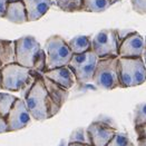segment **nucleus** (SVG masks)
I'll list each match as a JSON object with an SVG mask.
<instances>
[{"mask_svg": "<svg viewBox=\"0 0 146 146\" xmlns=\"http://www.w3.org/2000/svg\"><path fill=\"white\" fill-rule=\"evenodd\" d=\"M27 108L37 122H44L57 115L59 108L51 102L44 82V75L39 74L36 82L24 96Z\"/></svg>", "mask_w": 146, "mask_h": 146, "instance_id": "f257e3e1", "label": "nucleus"}, {"mask_svg": "<svg viewBox=\"0 0 146 146\" xmlns=\"http://www.w3.org/2000/svg\"><path fill=\"white\" fill-rule=\"evenodd\" d=\"M93 83L96 87L104 90H111L121 87L119 57L114 56L99 58Z\"/></svg>", "mask_w": 146, "mask_h": 146, "instance_id": "f03ea898", "label": "nucleus"}, {"mask_svg": "<svg viewBox=\"0 0 146 146\" xmlns=\"http://www.w3.org/2000/svg\"><path fill=\"white\" fill-rule=\"evenodd\" d=\"M121 87H136L146 82V66L143 57H119Z\"/></svg>", "mask_w": 146, "mask_h": 146, "instance_id": "7ed1b4c3", "label": "nucleus"}, {"mask_svg": "<svg viewBox=\"0 0 146 146\" xmlns=\"http://www.w3.org/2000/svg\"><path fill=\"white\" fill-rule=\"evenodd\" d=\"M47 56V70L68 65L73 58V51L68 42L59 35H52L45 42Z\"/></svg>", "mask_w": 146, "mask_h": 146, "instance_id": "20e7f679", "label": "nucleus"}, {"mask_svg": "<svg viewBox=\"0 0 146 146\" xmlns=\"http://www.w3.org/2000/svg\"><path fill=\"white\" fill-rule=\"evenodd\" d=\"M98 59L99 57L93 50L86 51L83 54H74L68 66L72 68L73 73L75 74L77 84L84 85L88 83H93Z\"/></svg>", "mask_w": 146, "mask_h": 146, "instance_id": "39448f33", "label": "nucleus"}, {"mask_svg": "<svg viewBox=\"0 0 146 146\" xmlns=\"http://www.w3.org/2000/svg\"><path fill=\"white\" fill-rule=\"evenodd\" d=\"M1 89L7 92H21L33 76V69L18 62H12L1 69Z\"/></svg>", "mask_w": 146, "mask_h": 146, "instance_id": "423d86ee", "label": "nucleus"}, {"mask_svg": "<svg viewBox=\"0 0 146 146\" xmlns=\"http://www.w3.org/2000/svg\"><path fill=\"white\" fill-rule=\"evenodd\" d=\"M119 46L116 29H102L92 38V50L99 58L118 56Z\"/></svg>", "mask_w": 146, "mask_h": 146, "instance_id": "0eeeda50", "label": "nucleus"}, {"mask_svg": "<svg viewBox=\"0 0 146 146\" xmlns=\"http://www.w3.org/2000/svg\"><path fill=\"white\" fill-rule=\"evenodd\" d=\"M117 132L114 121L106 116H100L87 127V133L93 146H107Z\"/></svg>", "mask_w": 146, "mask_h": 146, "instance_id": "6e6552de", "label": "nucleus"}, {"mask_svg": "<svg viewBox=\"0 0 146 146\" xmlns=\"http://www.w3.org/2000/svg\"><path fill=\"white\" fill-rule=\"evenodd\" d=\"M16 42V62L28 68H34L35 61L42 47L34 36H23L15 40Z\"/></svg>", "mask_w": 146, "mask_h": 146, "instance_id": "1a4fd4ad", "label": "nucleus"}, {"mask_svg": "<svg viewBox=\"0 0 146 146\" xmlns=\"http://www.w3.org/2000/svg\"><path fill=\"white\" fill-rule=\"evenodd\" d=\"M31 115L27 108L25 99L17 98L10 113L7 116L8 132H17L26 128L31 119Z\"/></svg>", "mask_w": 146, "mask_h": 146, "instance_id": "9d476101", "label": "nucleus"}, {"mask_svg": "<svg viewBox=\"0 0 146 146\" xmlns=\"http://www.w3.org/2000/svg\"><path fill=\"white\" fill-rule=\"evenodd\" d=\"M144 50H145L144 37L139 35L137 31H135L121 42L118 56L126 58L143 57Z\"/></svg>", "mask_w": 146, "mask_h": 146, "instance_id": "9b49d317", "label": "nucleus"}, {"mask_svg": "<svg viewBox=\"0 0 146 146\" xmlns=\"http://www.w3.org/2000/svg\"><path fill=\"white\" fill-rule=\"evenodd\" d=\"M42 75L49 78L50 80H52L54 83L60 85L61 87H64L68 90L70 88H73L75 83H77L75 74L73 73L72 68L68 65L57 67V68H52V69H48Z\"/></svg>", "mask_w": 146, "mask_h": 146, "instance_id": "f8f14e48", "label": "nucleus"}, {"mask_svg": "<svg viewBox=\"0 0 146 146\" xmlns=\"http://www.w3.org/2000/svg\"><path fill=\"white\" fill-rule=\"evenodd\" d=\"M26 6L28 23L37 21L42 18L51 6L55 5V0H23Z\"/></svg>", "mask_w": 146, "mask_h": 146, "instance_id": "ddd939ff", "label": "nucleus"}, {"mask_svg": "<svg viewBox=\"0 0 146 146\" xmlns=\"http://www.w3.org/2000/svg\"><path fill=\"white\" fill-rule=\"evenodd\" d=\"M44 82L47 88V92L49 94V97L51 98V102L61 110V107L64 106V104L67 102L68 96H69V90L61 87L60 85L54 83L52 80H50L46 76H44Z\"/></svg>", "mask_w": 146, "mask_h": 146, "instance_id": "4468645a", "label": "nucleus"}, {"mask_svg": "<svg viewBox=\"0 0 146 146\" xmlns=\"http://www.w3.org/2000/svg\"><path fill=\"white\" fill-rule=\"evenodd\" d=\"M3 19L17 25L28 23V16H27V10H26L24 1L19 0L15 2H9Z\"/></svg>", "mask_w": 146, "mask_h": 146, "instance_id": "2eb2a0df", "label": "nucleus"}, {"mask_svg": "<svg viewBox=\"0 0 146 146\" xmlns=\"http://www.w3.org/2000/svg\"><path fill=\"white\" fill-rule=\"evenodd\" d=\"M16 62V42L15 40L0 39V65L5 66Z\"/></svg>", "mask_w": 146, "mask_h": 146, "instance_id": "dca6fc26", "label": "nucleus"}, {"mask_svg": "<svg viewBox=\"0 0 146 146\" xmlns=\"http://www.w3.org/2000/svg\"><path fill=\"white\" fill-rule=\"evenodd\" d=\"M73 54H83L92 50V38L86 35H78L68 41Z\"/></svg>", "mask_w": 146, "mask_h": 146, "instance_id": "f3484780", "label": "nucleus"}, {"mask_svg": "<svg viewBox=\"0 0 146 146\" xmlns=\"http://www.w3.org/2000/svg\"><path fill=\"white\" fill-rule=\"evenodd\" d=\"M83 1H84V11L86 12H104L116 3L115 0H83Z\"/></svg>", "mask_w": 146, "mask_h": 146, "instance_id": "a211bd4d", "label": "nucleus"}, {"mask_svg": "<svg viewBox=\"0 0 146 146\" xmlns=\"http://www.w3.org/2000/svg\"><path fill=\"white\" fill-rule=\"evenodd\" d=\"M55 5L65 12L84 11L83 0H55Z\"/></svg>", "mask_w": 146, "mask_h": 146, "instance_id": "6ab92c4d", "label": "nucleus"}, {"mask_svg": "<svg viewBox=\"0 0 146 146\" xmlns=\"http://www.w3.org/2000/svg\"><path fill=\"white\" fill-rule=\"evenodd\" d=\"M16 100L17 97L15 95H11L9 93H0V115L2 117L7 118Z\"/></svg>", "mask_w": 146, "mask_h": 146, "instance_id": "aec40b11", "label": "nucleus"}, {"mask_svg": "<svg viewBox=\"0 0 146 146\" xmlns=\"http://www.w3.org/2000/svg\"><path fill=\"white\" fill-rule=\"evenodd\" d=\"M68 143H85V144H92L89 136L87 133V128L84 127H79L76 128L75 131L72 132V134L69 136Z\"/></svg>", "mask_w": 146, "mask_h": 146, "instance_id": "412c9836", "label": "nucleus"}, {"mask_svg": "<svg viewBox=\"0 0 146 146\" xmlns=\"http://www.w3.org/2000/svg\"><path fill=\"white\" fill-rule=\"evenodd\" d=\"M134 126L146 124V102L139 103L136 105L134 110Z\"/></svg>", "mask_w": 146, "mask_h": 146, "instance_id": "4be33fe9", "label": "nucleus"}, {"mask_svg": "<svg viewBox=\"0 0 146 146\" xmlns=\"http://www.w3.org/2000/svg\"><path fill=\"white\" fill-rule=\"evenodd\" d=\"M107 146H135V144L128 137V135L117 132L115 136L110 139V142L107 144Z\"/></svg>", "mask_w": 146, "mask_h": 146, "instance_id": "5701e85b", "label": "nucleus"}, {"mask_svg": "<svg viewBox=\"0 0 146 146\" xmlns=\"http://www.w3.org/2000/svg\"><path fill=\"white\" fill-rule=\"evenodd\" d=\"M34 70H36L38 73L44 74L47 70V56H46V51L42 48V50L40 51L39 56L37 57L35 65H34Z\"/></svg>", "mask_w": 146, "mask_h": 146, "instance_id": "b1692460", "label": "nucleus"}, {"mask_svg": "<svg viewBox=\"0 0 146 146\" xmlns=\"http://www.w3.org/2000/svg\"><path fill=\"white\" fill-rule=\"evenodd\" d=\"M132 8L138 15H146V0H131Z\"/></svg>", "mask_w": 146, "mask_h": 146, "instance_id": "393cba45", "label": "nucleus"}, {"mask_svg": "<svg viewBox=\"0 0 146 146\" xmlns=\"http://www.w3.org/2000/svg\"><path fill=\"white\" fill-rule=\"evenodd\" d=\"M116 31H117V37H118L119 42H122L124 39H126L127 37L129 36V35H132L133 33H135L136 30L126 28V29H116Z\"/></svg>", "mask_w": 146, "mask_h": 146, "instance_id": "a878e982", "label": "nucleus"}, {"mask_svg": "<svg viewBox=\"0 0 146 146\" xmlns=\"http://www.w3.org/2000/svg\"><path fill=\"white\" fill-rule=\"evenodd\" d=\"M134 128L135 133L137 135V138H146V124L134 126Z\"/></svg>", "mask_w": 146, "mask_h": 146, "instance_id": "bb28decb", "label": "nucleus"}, {"mask_svg": "<svg viewBox=\"0 0 146 146\" xmlns=\"http://www.w3.org/2000/svg\"><path fill=\"white\" fill-rule=\"evenodd\" d=\"M3 133H8V123L6 117H2L0 115V134Z\"/></svg>", "mask_w": 146, "mask_h": 146, "instance_id": "cd10ccee", "label": "nucleus"}, {"mask_svg": "<svg viewBox=\"0 0 146 146\" xmlns=\"http://www.w3.org/2000/svg\"><path fill=\"white\" fill-rule=\"evenodd\" d=\"M8 5H9L8 0H0V18H5Z\"/></svg>", "mask_w": 146, "mask_h": 146, "instance_id": "c85d7f7f", "label": "nucleus"}, {"mask_svg": "<svg viewBox=\"0 0 146 146\" xmlns=\"http://www.w3.org/2000/svg\"><path fill=\"white\" fill-rule=\"evenodd\" d=\"M137 146H146V138H137Z\"/></svg>", "mask_w": 146, "mask_h": 146, "instance_id": "c756f323", "label": "nucleus"}, {"mask_svg": "<svg viewBox=\"0 0 146 146\" xmlns=\"http://www.w3.org/2000/svg\"><path fill=\"white\" fill-rule=\"evenodd\" d=\"M68 146H93L92 144H85V143H68Z\"/></svg>", "mask_w": 146, "mask_h": 146, "instance_id": "7c9ffc66", "label": "nucleus"}, {"mask_svg": "<svg viewBox=\"0 0 146 146\" xmlns=\"http://www.w3.org/2000/svg\"><path fill=\"white\" fill-rule=\"evenodd\" d=\"M143 59H144V62H145V66H146V49L144 50V54H143Z\"/></svg>", "mask_w": 146, "mask_h": 146, "instance_id": "2f4dec72", "label": "nucleus"}, {"mask_svg": "<svg viewBox=\"0 0 146 146\" xmlns=\"http://www.w3.org/2000/svg\"><path fill=\"white\" fill-rule=\"evenodd\" d=\"M1 82H2V73H1V69H0V88H1Z\"/></svg>", "mask_w": 146, "mask_h": 146, "instance_id": "473e14b6", "label": "nucleus"}, {"mask_svg": "<svg viewBox=\"0 0 146 146\" xmlns=\"http://www.w3.org/2000/svg\"><path fill=\"white\" fill-rule=\"evenodd\" d=\"M15 1H19V0H8V2H15Z\"/></svg>", "mask_w": 146, "mask_h": 146, "instance_id": "72a5a7b5", "label": "nucleus"}, {"mask_svg": "<svg viewBox=\"0 0 146 146\" xmlns=\"http://www.w3.org/2000/svg\"><path fill=\"white\" fill-rule=\"evenodd\" d=\"M144 42H145V49H146V36H145V38H144Z\"/></svg>", "mask_w": 146, "mask_h": 146, "instance_id": "f704fd0d", "label": "nucleus"}, {"mask_svg": "<svg viewBox=\"0 0 146 146\" xmlns=\"http://www.w3.org/2000/svg\"><path fill=\"white\" fill-rule=\"evenodd\" d=\"M0 69H2V67H1V65H0Z\"/></svg>", "mask_w": 146, "mask_h": 146, "instance_id": "c9c22d12", "label": "nucleus"}, {"mask_svg": "<svg viewBox=\"0 0 146 146\" xmlns=\"http://www.w3.org/2000/svg\"><path fill=\"white\" fill-rule=\"evenodd\" d=\"M115 1H116V2H118V1H119V0H115Z\"/></svg>", "mask_w": 146, "mask_h": 146, "instance_id": "e433bc0d", "label": "nucleus"}]
</instances>
